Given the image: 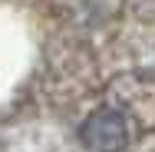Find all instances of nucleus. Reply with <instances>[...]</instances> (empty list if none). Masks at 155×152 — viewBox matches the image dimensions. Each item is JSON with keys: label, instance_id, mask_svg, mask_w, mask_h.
<instances>
[{"label": "nucleus", "instance_id": "nucleus-1", "mask_svg": "<svg viewBox=\"0 0 155 152\" xmlns=\"http://www.w3.org/2000/svg\"><path fill=\"white\" fill-rule=\"evenodd\" d=\"M79 142L86 152H122L129 146V119L112 106L93 109L79 126Z\"/></svg>", "mask_w": 155, "mask_h": 152}]
</instances>
